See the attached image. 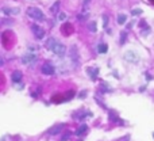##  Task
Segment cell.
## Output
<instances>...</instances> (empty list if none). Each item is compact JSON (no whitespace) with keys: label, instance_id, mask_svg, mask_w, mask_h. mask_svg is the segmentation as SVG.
Wrapping results in <instances>:
<instances>
[{"label":"cell","instance_id":"6da1fadb","mask_svg":"<svg viewBox=\"0 0 154 141\" xmlns=\"http://www.w3.org/2000/svg\"><path fill=\"white\" fill-rule=\"evenodd\" d=\"M46 46H47L53 53L58 54V56H62V54L65 53V46H64L58 39H55V38H49V39L46 41Z\"/></svg>","mask_w":154,"mask_h":141},{"label":"cell","instance_id":"7a4b0ae2","mask_svg":"<svg viewBox=\"0 0 154 141\" xmlns=\"http://www.w3.org/2000/svg\"><path fill=\"white\" fill-rule=\"evenodd\" d=\"M27 15H29L30 18L35 19V21H45L43 12H42L39 8H37V7H30V8L27 10Z\"/></svg>","mask_w":154,"mask_h":141},{"label":"cell","instance_id":"3957f363","mask_svg":"<svg viewBox=\"0 0 154 141\" xmlns=\"http://www.w3.org/2000/svg\"><path fill=\"white\" fill-rule=\"evenodd\" d=\"M31 29H33L34 35H35L38 39H42V38L45 37V31H43V29H41L38 25H33V26H31Z\"/></svg>","mask_w":154,"mask_h":141},{"label":"cell","instance_id":"277c9868","mask_svg":"<svg viewBox=\"0 0 154 141\" xmlns=\"http://www.w3.org/2000/svg\"><path fill=\"white\" fill-rule=\"evenodd\" d=\"M42 73H45V75H53L54 73V66L51 65L50 62L43 64V66H42Z\"/></svg>","mask_w":154,"mask_h":141},{"label":"cell","instance_id":"5b68a950","mask_svg":"<svg viewBox=\"0 0 154 141\" xmlns=\"http://www.w3.org/2000/svg\"><path fill=\"white\" fill-rule=\"evenodd\" d=\"M35 54H33V53H27V54H25L23 57H22V62L23 64H30V62H33V61H35Z\"/></svg>","mask_w":154,"mask_h":141},{"label":"cell","instance_id":"8992f818","mask_svg":"<svg viewBox=\"0 0 154 141\" xmlns=\"http://www.w3.org/2000/svg\"><path fill=\"white\" fill-rule=\"evenodd\" d=\"M1 11H3V12H4L5 15H18L20 10L16 8V7H15V8H10V7H3V8H1Z\"/></svg>","mask_w":154,"mask_h":141},{"label":"cell","instance_id":"52a82bcc","mask_svg":"<svg viewBox=\"0 0 154 141\" xmlns=\"http://www.w3.org/2000/svg\"><path fill=\"white\" fill-rule=\"evenodd\" d=\"M11 79H12V81L14 83H19L22 80V73L19 72V70H15L12 73V76H11Z\"/></svg>","mask_w":154,"mask_h":141},{"label":"cell","instance_id":"ba28073f","mask_svg":"<svg viewBox=\"0 0 154 141\" xmlns=\"http://www.w3.org/2000/svg\"><path fill=\"white\" fill-rule=\"evenodd\" d=\"M62 128H64V125H58V126H55V128L49 129L47 133H49V134H57V133H60L61 130H62Z\"/></svg>","mask_w":154,"mask_h":141},{"label":"cell","instance_id":"9c48e42d","mask_svg":"<svg viewBox=\"0 0 154 141\" xmlns=\"http://www.w3.org/2000/svg\"><path fill=\"white\" fill-rule=\"evenodd\" d=\"M124 58H126V60H131V61H137V60H138V57L135 56L134 52H127V53L124 54Z\"/></svg>","mask_w":154,"mask_h":141},{"label":"cell","instance_id":"30bf717a","mask_svg":"<svg viewBox=\"0 0 154 141\" xmlns=\"http://www.w3.org/2000/svg\"><path fill=\"white\" fill-rule=\"evenodd\" d=\"M87 129H88L87 125H81V126L76 130V136H81V134H84V133L87 132Z\"/></svg>","mask_w":154,"mask_h":141},{"label":"cell","instance_id":"8fae6325","mask_svg":"<svg viewBox=\"0 0 154 141\" xmlns=\"http://www.w3.org/2000/svg\"><path fill=\"white\" fill-rule=\"evenodd\" d=\"M126 21H127V16H126L124 14H120V15H118V23L123 25V23H126Z\"/></svg>","mask_w":154,"mask_h":141},{"label":"cell","instance_id":"7c38bea8","mask_svg":"<svg viewBox=\"0 0 154 141\" xmlns=\"http://www.w3.org/2000/svg\"><path fill=\"white\" fill-rule=\"evenodd\" d=\"M107 49H108V46L105 45V43H100L99 48H97L99 53H105V52H107Z\"/></svg>","mask_w":154,"mask_h":141},{"label":"cell","instance_id":"4fadbf2b","mask_svg":"<svg viewBox=\"0 0 154 141\" xmlns=\"http://www.w3.org/2000/svg\"><path fill=\"white\" fill-rule=\"evenodd\" d=\"M89 30L93 31V33L97 30V27H96V22H91V23H89Z\"/></svg>","mask_w":154,"mask_h":141},{"label":"cell","instance_id":"5bb4252c","mask_svg":"<svg viewBox=\"0 0 154 141\" xmlns=\"http://www.w3.org/2000/svg\"><path fill=\"white\" fill-rule=\"evenodd\" d=\"M88 70L91 72V77H92V79H95L96 73H99V69H88Z\"/></svg>","mask_w":154,"mask_h":141},{"label":"cell","instance_id":"9a60e30c","mask_svg":"<svg viewBox=\"0 0 154 141\" xmlns=\"http://www.w3.org/2000/svg\"><path fill=\"white\" fill-rule=\"evenodd\" d=\"M141 12H142V10H139V8H134L133 11H131V14H133V15H139Z\"/></svg>","mask_w":154,"mask_h":141},{"label":"cell","instance_id":"2e32d148","mask_svg":"<svg viewBox=\"0 0 154 141\" xmlns=\"http://www.w3.org/2000/svg\"><path fill=\"white\" fill-rule=\"evenodd\" d=\"M60 19H61V21L66 19V15H65V14H60Z\"/></svg>","mask_w":154,"mask_h":141},{"label":"cell","instance_id":"e0dca14e","mask_svg":"<svg viewBox=\"0 0 154 141\" xmlns=\"http://www.w3.org/2000/svg\"><path fill=\"white\" fill-rule=\"evenodd\" d=\"M85 94H87V91H81V92H80V98H84V96H85Z\"/></svg>","mask_w":154,"mask_h":141},{"label":"cell","instance_id":"ac0fdd59","mask_svg":"<svg viewBox=\"0 0 154 141\" xmlns=\"http://www.w3.org/2000/svg\"><path fill=\"white\" fill-rule=\"evenodd\" d=\"M103 21H104V27H107V16H103Z\"/></svg>","mask_w":154,"mask_h":141},{"label":"cell","instance_id":"d6986e66","mask_svg":"<svg viewBox=\"0 0 154 141\" xmlns=\"http://www.w3.org/2000/svg\"><path fill=\"white\" fill-rule=\"evenodd\" d=\"M89 3V0H84V4H88Z\"/></svg>","mask_w":154,"mask_h":141},{"label":"cell","instance_id":"ffe728a7","mask_svg":"<svg viewBox=\"0 0 154 141\" xmlns=\"http://www.w3.org/2000/svg\"><path fill=\"white\" fill-rule=\"evenodd\" d=\"M153 1H154V0H153Z\"/></svg>","mask_w":154,"mask_h":141}]
</instances>
